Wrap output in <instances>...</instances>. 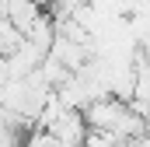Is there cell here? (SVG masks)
<instances>
[{
	"mask_svg": "<svg viewBox=\"0 0 150 147\" xmlns=\"http://www.w3.org/2000/svg\"><path fill=\"white\" fill-rule=\"evenodd\" d=\"M42 14H45V7H38L35 0H7V18H11L25 35H28V28L35 25Z\"/></svg>",
	"mask_w": 150,
	"mask_h": 147,
	"instance_id": "6da1fadb",
	"label": "cell"
},
{
	"mask_svg": "<svg viewBox=\"0 0 150 147\" xmlns=\"http://www.w3.org/2000/svg\"><path fill=\"white\" fill-rule=\"evenodd\" d=\"M21 46H25V32H21L11 18H0V53L11 56V53H18Z\"/></svg>",
	"mask_w": 150,
	"mask_h": 147,
	"instance_id": "7a4b0ae2",
	"label": "cell"
},
{
	"mask_svg": "<svg viewBox=\"0 0 150 147\" xmlns=\"http://www.w3.org/2000/svg\"><path fill=\"white\" fill-rule=\"evenodd\" d=\"M147 137H150V116H147Z\"/></svg>",
	"mask_w": 150,
	"mask_h": 147,
	"instance_id": "3957f363",
	"label": "cell"
}]
</instances>
